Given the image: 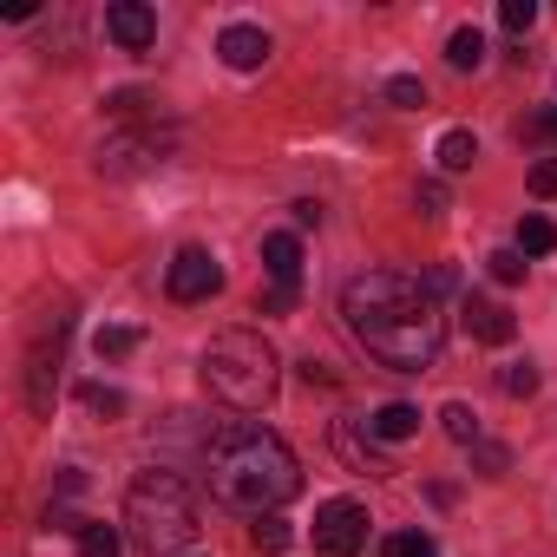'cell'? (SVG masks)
<instances>
[{
    "instance_id": "cell-11",
    "label": "cell",
    "mask_w": 557,
    "mask_h": 557,
    "mask_svg": "<svg viewBox=\"0 0 557 557\" xmlns=\"http://www.w3.org/2000/svg\"><path fill=\"white\" fill-rule=\"evenodd\" d=\"M216 53H223V66H230V73H256V66H269V34L236 21V27H223Z\"/></svg>"
},
{
    "instance_id": "cell-13",
    "label": "cell",
    "mask_w": 557,
    "mask_h": 557,
    "mask_svg": "<svg viewBox=\"0 0 557 557\" xmlns=\"http://www.w3.org/2000/svg\"><path fill=\"white\" fill-rule=\"evenodd\" d=\"M368 433H374V440H413V433H420V407H407V400H387V407L368 420Z\"/></svg>"
},
{
    "instance_id": "cell-12",
    "label": "cell",
    "mask_w": 557,
    "mask_h": 557,
    "mask_svg": "<svg viewBox=\"0 0 557 557\" xmlns=\"http://www.w3.org/2000/svg\"><path fill=\"white\" fill-rule=\"evenodd\" d=\"M262 269H269V283H275V289H302V243H296L289 230L262 236Z\"/></svg>"
},
{
    "instance_id": "cell-1",
    "label": "cell",
    "mask_w": 557,
    "mask_h": 557,
    "mask_svg": "<svg viewBox=\"0 0 557 557\" xmlns=\"http://www.w3.org/2000/svg\"><path fill=\"white\" fill-rule=\"evenodd\" d=\"M342 322L348 335L368 348V361L394 368V374H426L446 348V315L440 296L400 269H368L342 289Z\"/></svg>"
},
{
    "instance_id": "cell-17",
    "label": "cell",
    "mask_w": 557,
    "mask_h": 557,
    "mask_svg": "<svg viewBox=\"0 0 557 557\" xmlns=\"http://www.w3.org/2000/svg\"><path fill=\"white\" fill-rule=\"evenodd\" d=\"M440 426H446L459 446H479V413H472L466 400H446V407H440Z\"/></svg>"
},
{
    "instance_id": "cell-7",
    "label": "cell",
    "mask_w": 557,
    "mask_h": 557,
    "mask_svg": "<svg viewBox=\"0 0 557 557\" xmlns=\"http://www.w3.org/2000/svg\"><path fill=\"white\" fill-rule=\"evenodd\" d=\"M164 289H171V302H210L216 289H223V269H216V256L210 249H177L171 256V275H164Z\"/></svg>"
},
{
    "instance_id": "cell-18",
    "label": "cell",
    "mask_w": 557,
    "mask_h": 557,
    "mask_svg": "<svg viewBox=\"0 0 557 557\" xmlns=\"http://www.w3.org/2000/svg\"><path fill=\"white\" fill-rule=\"evenodd\" d=\"M498 394L531 400V394H537V368H531V361H505V368H498Z\"/></svg>"
},
{
    "instance_id": "cell-5",
    "label": "cell",
    "mask_w": 557,
    "mask_h": 557,
    "mask_svg": "<svg viewBox=\"0 0 557 557\" xmlns=\"http://www.w3.org/2000/svg\"><path fill=\"white\" fill-rule=\"evenodd\" d=\"M171 151H177V138H171V132H158V125L112 132V138L99 145V177H145V171L171 164Z\"/></svg>"
},
{
    "instance_id": "cell-27",
    "label": "cell",
    "mask_w": 557,
    "mask_h": 557,
    "mask_svg": "<svg viewBox=\"0 0 557 557\" xmlns=\"http://www.w3.org/2000/svg\"><path fill=\"white\" fill-rule=\"evenodd\" d=\"M387 99H394L400 112H420V106H426V86H420L413 73H400V79H387Z\"/></svg>"
},
{
    "instance_id": "cell-8",
    "label": "cell",
    "mask_w": 557,
    "mask_h": 557,
    "mask_svg": "<svg viewBox=\"0 0 557 557\" xmlns=\"http://www.w3.org/2000/svg\"><path fill=\"white\" fill-rule=\"evenodd\" d=\"M106 34L125 53H151L158 47V14L145 8V0H112V8H106Z\"/></svg>"
},
{
    "instance_id": "cell-22",
    "label": "cell",
    "mask_w": 557,
    "mask_h": 557,
    "mask_svg": "<svg viewBox=\"0 0 557 557\" xmlns=\"http://www.w3.org/2000/svg\"><path fill=\"white\" fill-rule=\"evenodd\" d=\"M132 348H138V329H99V335H92V355H99V361H125Z\"/></svg>"
},
{
    "instance_id": "cell-26",
    "label": "cell",
    "mask_w": 557,
    "mask_h": 557,
    "mask_svg": "<svg viewBox=\"0 0 557 557\" xmlns=\"http://www.w3.org/2000/svg\"><path fill=\"white\" fill-rule=\"evenodd\" d=\"M485 269H492V283H505V289H511V283H524V256H518V249H492V256H485Z\"/></svg>"
},
{
    "instance_id": "cell-28",
    "label": "cell",
    "mask_w": 557,
    "mask_h": 557,
    "mask_svg": "<svg viewBox=\"0 0 557 557\" xmlns=\"http://www.w3.org/2000/svg\"><path fill=\"white\" fill-rule=\"evenodd\" d=\"M472 466H479L485 479H505V466H511V453H505V446H485V440H479V446H472Z\"/></svg>"
},
{
    "instance_id": "cell-9",
    "label": "cell",
    "mask_w": 557,
    "mask_h": 557,
    "mask_svg": "<svg viewBox=\"0 0 557 557\" xmlns=\"http://www.w3.org/2000/svg\"><path fill=\"white\" fill-rule=\"evenodd\" d=\"M459 322H466V335H472V342H485V348H505V342L518 335L511 309H505V302H492V296H466V302H459Z\"/></svg>"
},
{
    "instance_id": "cell-2",
    "label": "cell",
    "mask_w": 557,
    "mask_h": 557,
    "mask_svg": "<svg viewBox=\"0 0 557 557\" xmlns=\"http://www.w3.org/2000/svg\"><path fill=\"white\" fill-rule=\"evenodd\" d=\"M203 472H210V492L230 511H249V518H269L275 505H289L302 492V466H296L289 440L269 433V426H230V433H216L210 453H203Z\"/></svg>"
},
{
    "instance_id": "cell-29",
    "label": "cell",
    "mask_w": 557,
    "mask_h": 557,
    "mask_svg": "<svg viewBox=\"0 0 557 557\" xmlns=\"http://www.w3.org/2000/svg\"><path fill=\"white\" fill-rule=\"evenodd\" d=\"M296 296H302V289H275V283H269V289L256 296V315H289V309H296Z\"/></svg>"
},
{
    "instance_id": "cell-10",
    "label": "cell",
    "mask_w": 557,
    "mask_h": 557,
    "mask_svg": "<svg viewBox=\"0 0 557 557\" xmlns=\"http://www.w3.org/2000/svg\"><path fill=\"white\" fill-rule=\"evenodd\" d=\"M335 453L355 466V472H374V479H387V472H400L381 446H374V433H361L355 420H335Z\"/></svg>"
},
{
    "instance_id": "cell-4",
    "label": "cell",
    "mask_w": 557,
    "mask_h": 557,
    "mask_svg": "<svg viewBox=\"0 0 557 557\" xmlns=\"http://www.w3.org/2000/svg\"><path fill=\"white\" fill-rule=\"evenodd\" d=\"M197 374H203V387H210L223 407L256 413V407H269V394H275V348H269L256 329H223V335H210Z\"/></svg>"
},
{
    "instance_id": "cell-23",
    "label": "cell",
    "mask_w": 557,
    "mask_h": 557,
    "mask_svg": "<svg viewBox=\"0 0 557 557\" xmlns=\"http://www.w3.org/2000/svg\"><path fill=\"white\" fill-rule=\"evenodd\" d=\"M518 145H557V106H537V112L518 125Z\"/></svg>"
},
{
    "instance_id": "cell-3",
    "label": "cell",
    "mask_w": 557,
    "mask_h": 557,
    "mask_svg": "<svg viewBox=\"0 0 557 557\" xmlns=\"http://www.w3.org/2000/svg\"><path fill=\"white\" fill-rule=\"evenodd\" d=\"M197 492L177 479V472H145L132 492H125V537L151 557H177L197 544Z\"/></svg>"
},
{
    "instance_id": "cell-31",
    "label": "cell",
    "mask_w": 557,
    "mask_h": 557,
    "mask_svg": "<svg viewBox=\"0 0 557 557\" xmlns=\"http://www.w3.org/2000/svg\"><path fill=\"white\" fill-rule=\"evenodd\" d=\"M413 203H420L426 216H440V210H446V190H440V184H420V190H413Z\"/></svg>"
},
{
    "instance_id": "cell-21",
    "label": "cell",
    "mask_w": 557,
    "mask_h": 557,
    "mask_svg": "<svg viewBox=\"0 0 557 557\" xmlns=\"http://www.w3.org/2000/svg\"><path fill=\"white\" fill-rule=\"evenodd\" d=\"M550 243H557L550 216H524V223H518V256H544Z\"/></svg>"
},
{
    "instance_id": "cell-20",
    "label": "cell",
    "mask_w": 557,
    "mask_h": 557,
    "mask_svg": "<svg viewBox=\"0 0 557 557\" xmlns=\"http://www.w3.org/2000/svg\"><path fill=\"white\" fill-rule=\"evenodd\" d=\"M498 27L524 40V34L537 27V0H498Z\"/></svg>"
},
{
    "instance_id": "cell-15",
    "label": "cell",
    "mask_w": 557,
    "mask_h": 557,
    "mask_svg": "<svg viewBox=\"0 0 557 557\" xmlns=\"http://www.w3.org/2000/svg\"><path fill=\"white\" fill-rule=\"evenodd\" d=\"M119 550H125V531H119V524L86 518V531H79V557H119Z\"/></svg>"
},
{
    "instance_id": "cell-14",
    "label": "cell",
    "mask_w": 557,
    "mask_h": 557,
    "mask_svg": "<svg viewBox=\"0 0 557 557\" xmlns=\"http://www.w3.org/2000/svg\"><path fill=\"white\" fill-rule=\"evenodd\" d=\"M479 60H485V34H479V27H459V34L446 40V66H453V73H479Z\"/></svg>"
},
{
    "instance_id": "cell-16",
    "label": "cell",
    "mask_w": 557,
    "mask_h": 557,
    "mask_svg": "<svg viewBox=\"0 0 557 557\" xmlns=\"http://www.w3.org/2000/svg\"><path fill=\"white\" fill-rule=\"evenodd\" d=\"M433 158H440V171H472V158H479V138H472V132H446Z\"/></svg>"
},
{
    "instance_id": "cell-19",
    "label": "cell",
    "mask_w": 557,
    "mask_h": 557,
    "mask_svg": "<svg viewBox=\"0 0 557 557\" xmlns=\"http://www.w3.org/2000/svg\"><path fill=\"white\" fill-rule=\"evenodd\" d=\"M249 537H256V550H289V544H296L289 518H275V511H269V518H256V524H249Z\"/></svg>"
},
{
    "instance_id": "cell-25",
    "label": "cell",
    "mask_w": 557,
    "mask_h": 557,
    "mask_svg": "<svg viewBox=\"0 0 557 557\" xmlns=\"http://www.w3.org/2000/svg\"><path fill=\"white\" fill-rule=\"evenodd\" d=\"M79 400L99 413V420H112V413H125V394L119 387H106V381H92V387H79Z\"/></svg>"
},
{
    "instance_id": "cell-32",
    "label": "cell",
    "mask_w": 557,
    "mask_h": 557,
    "mask_svg": "<svg viewBox=\"0 0 557 557\" xmlns=\"http://www.w3.org/2000/svg\"><path fill=\"white\" fill-rule=\"evenodd\" d=\"M53 492H60V498H79V492H86V472H79V466H66V472L53 479Z\"/></svg>"
},
{
    "instance_id": "cell-30",
    "label": "cell",
    "mask_w": 557,
    "mask_h": 557,
    "mask_svg": "<svg viewBox=\"0 0 557 557\" xmlns=\"http://www.w3.org/2000/svg\"><path fill=\"white\" fill-rule=\"evenodd\" d=\"M531 190H537V197H557V158H537V164H531Z\"/></svg>"
},
{
    "instance_id": "cell-6",
    "label": "cell",
    "mask_w": 557,
    "mask_h": 557,
    "mask_svg": "<svg viewBox=\"0 0 557 557\" xmlns=\"http://www.w3.org/2000/svg\"><path fill=\"white\" fill-rule=\"evenodd\" d=\"M361 544H368V505L329 498V505L315 511V550H322V557H355Z\"/></svg>"
},
{
    "instance_id": "cell-24",
    "label": "cell",
    "mask_w": 557,
    "mask_h": 557,
    "mask_svg": "<svg viewBox=\"0 0 557 557\" xmlns=\"http://www.w3.org/2000/svg\"><path fill=\"white\" fill-rule=\"evenodd\" d=\"M381 557H440V544H433L426 531H394V537L381 544Z\"/></svg>"
}]
</instances>
